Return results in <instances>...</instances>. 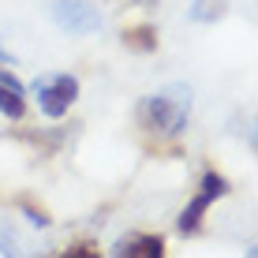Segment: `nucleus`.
Returning <instances> with one entry per match:
<instances>
[{
  "mask_svg": "<svg viewBox=\"0 0 258 258\" xmlns=\"http://www.w3.org/2000/svg\"><path fill=\"white\" fill-rule=\"evenodd\" d=\"M187 112H191V90L187 86H168L161 94H150L139 101V127L146 135L157 139H176L187 127Z\"/></svg>",
  "mask_w": 258,
  "mask_h": 258,
  "instance_id": "obj_1",
  "label": "nucleus"
},
{
  "mask_svg": "<svg viewBox=\"0 0 258 258\" xmlns=\"http://www.w3.org/2000/svg\"><path fill=\"white\" fill-rule=\"evenodd\" d=\"M34 94H38L41 112H45L49 120H60L79 97V79L68 75V71H60V75H41V79H34Z\"/></svg>",
  "mask_w": 258,
  "mask_h": 258,
  "instance_id": "obj_2",
  "label": "nucleus"
},
{
  "mask_svg": "<svg viewBox=\"0 0 258 258\" xmlns=\"http://www.w3.org/2000/svg\"><path fill=\"white\" fill-rule=\"evenodd\" d=\"M221 195H228V180L221 172H210L202 176V187H199V195H195V199L187 202V210L180 213V221H176V228H180L183 236H195L202 228V217H206V210L213 206V202L221 199Z\"/></svg>",
  "mask_w": 258,
  "mask_h": 258,
  "instance_id": "obj_3",
  "label": "nucleus"
},
{
  "mask_svg": "<svg viewBox=\"0 0 258 258\" xmlns=\"http://www.w3.org/2000/svg\"><path fill=\"white\" fill-rule=\"evenodd\" d=\"M52 19L71 34H94L101 30V12L86 0H56L52 4Z\"/></svg>",
  "mask_w": 258,
  "mask_h": 258,
  "instance_id": "obj_4",
  "label": "nucleus"
},
{
  "mask_svg": "<svg viewBox=\"0 0 258 258\" xmlns=\"http://www.w3.org/2000/svg\"><path fill=\"white\" fill-rule=\"evenodd\" d=\"M116 254L120 258H161L165 254V236H157V232H135V236L120 239Z\"/></svg>",
  "mask_w": 258,
  "mask_h": 258,
  "instance_id": "obj_5",
  "label": "nucleus"
},
{
  "mask_svg": "<svg viewBox=\"0 0 258 258\" xmlns=\"http://www.w3.org/2000/svg\"><path fill=\"white\" fill-rule=\"evenodd\" d=\"M123 45L131 52H154L157 49V30L150 23H135V26L123 30Z\"/></svg>",
  "mask_w": 258,
  "mask_h": 258,
  "instance_id": "obj_6",
  "label": "nucleus"
},
{
  "mask_svg": "<svg viewBox=\"0 0 258 258\" xmlns=\"http://www.w3.org/2000/svg\"><path fill=\"white\" fill-rule=\"evenodd\" d=\"M225 12H228V0H191V19L199 23H217L225 19Z\"/></svg>",
  "mask_w": 258,
  "mask_h": 258,
  "instance_id": "obj_7",
  "label": "nucleus"
},
{
  "mask_svg": "<svg viewBox=\"0 0 258 258\" xmlns=\"http://www.w3.org/2000/svg\"><path fill=\"white\" fill-rule=\"evenodd\" d=\"M0 112L8 120H23L26 116V101H23V90H12V86H0Z\"/></svg>",
  "mask_w": 258,
  "mask_h": 258,
  "instance_id": "obj_8",
  "label": "nucleus"
},
{
  "mask_svg": "<svg viewBox=\"0 0 258 258\" xmlns=\"http://www.w3.org/2000/svg\"><path fill=\"white\" fill-rule=\"evenodd\" d=\"M101 251H97V243H90V239H79V243H71L64 258H97Z\"/></svg>",
  "mask_w": 258,
  "mask_h": 258,
  "instance_id": "obj_9",
  "label": "nucleus"
},
{
  "mask_svg": "<svg viewBox=\"0 0 258 258\" xmlns=\"http://www.w3.org/2000/svg\"><path fill=\"white\" fill-rule=\"evenodd\" d=\"M23 210L30 213V221H34V225H49V213L41 210V206H34V202H26V199H23Z\"/></svg>",
  "mask_w": 258,
  "mask_h": 258,
  "instance_id": "obj_10",
  "label": "nucleus"
},
{
  "mask_svg": "<svg viewBox=\"0 0 258 258\" xmlns=\"http://www.w3.org/2000/svg\"><path fill=\"white\" fill-rule=\"evenodd\" d=\"M0 86H12V90H23V83L12 75V71H4V68H0Z\"/></svg>",
  "mask_w": 258,
  "mask_h": 258,
  "instance_id": "obj_11",
  "label": "nucleus"
},
{
  "mask_svg": "<svg viewBox=\"0 0 258 258\" xmlns=\"http://www.w3.org/2000/svg\"><path fill=\"white\" fill-rule=\"evenodd\" d=\"M0 60H8V52H4V49H0Z\"/></svg>",
  "mask_w": 258,
  "mask_h": 258,
  "instance_id": "obj_12",
  "label": "nucleus"
}]
</instances>
